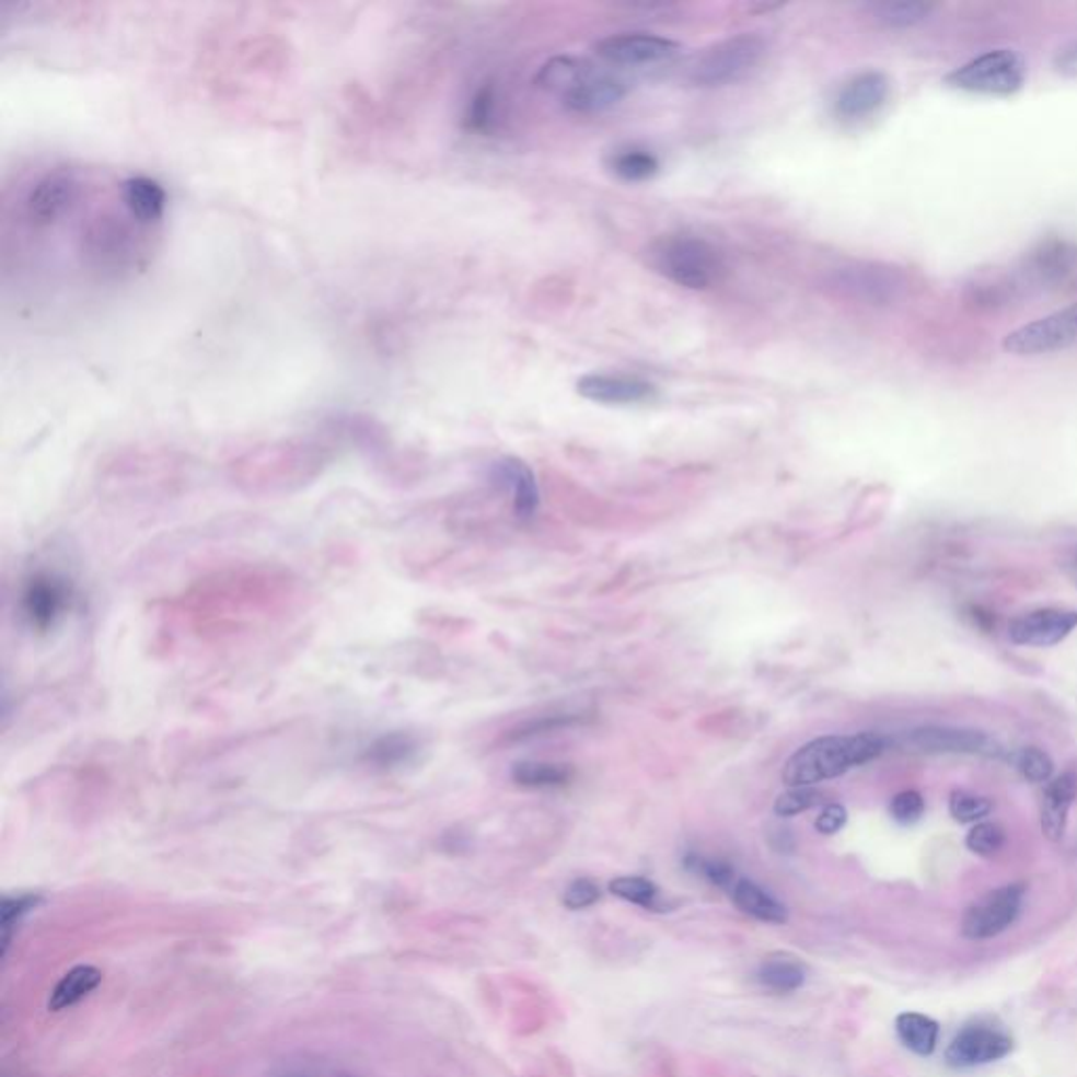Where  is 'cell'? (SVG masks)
I'll use <instances>...</instances> for the list:
<instances>
[{
	"instance_id": "obj_1",
	"label": "cell",
	"mask_w": 1077,
	"mask_h": 1077,
	"mask_svg": "<svg viewBox=\"0 0 1077 1077\" xmlns=\"http://www.w3.org/2000/svg\"><path fill=\"white\" fill-rule=\"evenodd\" d=\"M887 741L876 732L853 737H821L800 748L783 768L787 787H812L835 779L855 766L867 764L884 752Z\"/></svg>"
},
{
	"instance_id": "obj_2",
	"label": "cell",
	"mask_w": 1077,
	"mask_h": 1077,
	"mask_svg": "<svg viewBox=\"0 0 1077 1077\" xmlns=\"http://www.w3.org/2000/svg\"><path fill=\"white\" fill-rule=\"evenodd\" d=\"M650 264L673 285L707 291L725 274V259L720 251L700 236L668 234L650 248Z\"/></svg>"
},
{
	"instance_id": "obj_3",
	"label": "cell",
	"mask_w": 1077,
	"mask_h": 1077,
	"mask_svg": "<svg viewBox=\"0 0 1077 1077\" xmlns=\"http://www.w3.org/2000/svg\"><path fill=\"white\" fill-rule=\"evenodd\" d=\"M766 40L760 34H734L703 49L688 66V81L703 89L728 86L750 77L766 57Z\"/></svg>"
},
{
	"instance_id": "obj_4",
	"label": "cell",
	"mask_w": 1077,
	"mask_h": 1077,
	"mask_svg": "<svg viewBox=\"0 0 1077 1077\" xmlns=\"http://www.w3.org/2000/svg\"><path fill=\"white\" fill-rule=\"evenodd\" d=\"M1024 59L1017 51L997 49L974 57L947 77V84L981 95H1012L1023 86Z\"/></svg>"
},
{
	"instance_id": "obj_5",
	"label": "cell",
	"mask_w": 1077,
	"mask_h": 1077,
	"mask_svg": "<svg viewBox=\"0 0 1077 1077\" xmlns=\"http://www.w3.org/2000/svg\"><path fill=\"white\" fill-rule=\"evenodd\" d=\"M827 287L835 296L869 305H887L901 297L905 280L896 269L882 264H850L835 268L827 278Z\"/></svg>"
},
{
	"instance_id": "obj_6",
	"label": "cell",
	"mask_w": 1077,
	"mask_h": 1077,
	"mask_svg": "<svg viewBox=\"0 0 1077 1077\" xmlns=\"http://www.w3.org/2000/svg\"><path fill=\"white\" fill-rule=\"evenodd\" d=\"M1076 344L1077 305H1074L1012 331L1004 339V350L1015 356H1040L1067 350Z\"/></svg>"
},
{
	"instance_id": "obj_7",
	"label": "cell",
	"mask_w": 1077,
	"mask_h": 1077,
	"mask_svg": "<svg viewBox=\"0 0 1077 1077\" xmlns=\"http://www.w3.org/2000/svg\"><path fill=\"white\" fill-rule=\"evenodd\" d=\"M1024 889L1010 884L976 901L962 919V935L970 941H989L1001 935L1021 914Z\"/></svg>"
},
{
	"instance_id": "obj_8",
	"label": "cell",
	"mask_w": 1077,
	"mask_h": 1077,
	"mask_svg": "<svg viewBox=\"0 0 1077 1077\" xmlns=\"http://www.w3.org/2000/svg\"><path fill=\"white\" fill-rule=\"evenodd\" d=\"M678 51L680 45L675 40L652 32H621L602 38L595 45L598 57L623 68L659 63L672 59Z\"/></svg>"
},
{
	"instance_id": "obj_9",
	"label": "cell",
	"mask_w": 1077,
	"mask_h": 1077,
	"mask_svg": "<svg viewBox=\"0 0 1077 1077\" xmlns=\"http://www.w3.org/2000/svg\"><path fill=\"white\" fill-rule=\"evenodd\" d=\"M1012 1038L992 1024H966L947 1046L945 1061L951 1067L969 1069L976 1065L996 1063L1012 1052Z\"/></svg>"
},
{
	"instance_id": "obj_10",
	"label": "cell",
	"mask_w": 1077,
	"mask_h": 1077,
	"mask_svg": "<svg viewBox=\"0 0 1077 1077\" xmlns=\"http://www.w3.org/2000/svg\"><path fill=\"white\" fill-rule=\"evenodd\" d=\"M1077 627L1076 611L1042 609L1010 623V640L1021 647H1054Z\"/></svg>"
},
{
	"instance_id": "obj_11",
	"label": "cell",
	"mask_w": 1077,
	"mask_h": 1077,
	"mask_svg": "<svg viewBox=\"0 0 1077 1077\" xmlns=\"http://www.w3.org/2000/svg\"><path fill=\"white\" fill-rule=\"evenodd\" d=\"M657 387L647 379L623 373H590L577 381V394L598 404L647 403Z\"/></svg>"
},
{
	"instance_id": "obj_12",
	"label": "cell",
	"mask_w": 1077,
	"mask_h": 1077,
	"mask_svg": "<svg viewBox=\"0 0 1077 1077\" xmlns=\"http://www.w3.org/2000/svg\"><path fill=\"white\" fill-rule=\"evenodd\" d=\"M890 82L882 72L869 70L846 82L835 100L837 116L859 120L882 108L889 97Z\"/></svg>"
},
{
	"instance_id": "obj_13",
	"label": "cell",
	"mask_w": 1077,
	"mask_h": 1077,
	"mask_svg": "<svg viewBox=\"0 0 1077 1077\" xmlns=\"http://www.w3.org/2000/svg\"><path fill=\"white\" fill-rule=\"evenodd\" d=\"M912 743L926 754H997L985 732L969 728H917L912 732Z\"/></svg>"
},
{
	"instance_id": "obj_14",
	"label": "cell",
	"mask_w": 1077,
	"mask_h": 1077,
	"mask_svg": "<svg viewBox=\"0 0 1077 1077\" xmlns=\"http://www.w3.org/2000/svg\"><path fill=\"white\" fill-rule=\"evenodd\" d=\"M627 95V84L611 74L593 72L583 82H579L572 91H568L563 102L568 109L577 114H600L615 108Z\"/></svg>"
},
{
	"instance_id": "obj_15",
	"label": "cell",
	"mask_w": 1077,
	"mask_h": 1077,
	"mask_svg": "<svg viewBox=\"0 0 1077 1077\" xmlns=\"http://www.w3.org/2000/svg\"><path fill=\"white\" fill-rule=\"evenodd\" d=\"M1077 798V775L1065 773L1058 779L1049 783L1042 804H1040V821L1042 832L1051 842H1061L1067 832L1069 808L1074 807Z\"/></svg>"
},
{
	"instance_id": "obj_16",
	"label": "cell",
	"mask_w": 1077,
	"mask_h": 1077,
	"mask_svg": "<svg viewBox=\"0 0 1077 1077\" xmlns=\"http://www.w3.org/2000/svg\"><path fill=\"white\" fill-rule=\"evenodd\" d=\"M495 476L513 493V510L520 518L533 516L538 506L537 480L520 459L508 458L495 465Z\"/></svg>"
},
{
	"instance_id": "obj_17",
	"label": "cell",
	"mask_w": 1077,
	"mask_h": 1077,
	"mask_svg": "<svg viewBox=\"0 0 1077 1077\" xmlns=\"http://www.w3.org/2000/svg\"><path fill=\"white\" fill-rule=\"evenodd\" d=\"M593 72L595 70H593L590 61L579 59V57H570V55H560V57H552L538 70L535 82L541 89L552 91V93H560L565 97L568 91H572L579 82L586 81Z\"/></svg>"
},
{
	"instance_id": "obj_18",
	"label": "cell",
	"mask_w": 1077,
	"mask_h": 1077,
	"mask_svg": "<svg viewBox=\"0 0 1077 1077\" xmlns=\"http://www.w3.org/2000/svg\"><path fill=\"white\" fill-rule=\"evenodd\" d=\"M757 981L775 994H791L804 985L807 966L794 956L775 953L760 964Z\"/></svg>"
},
{
	"instance_id": "obj_19",
	"label": "cell",
	"mask_w": 1077,
	"mask_h": 1077,
	"mask_svg": "<svg viewBox=\"0 0 1077 1077\" xmlns=\"http://www.w3.org/2000/svg\"><path fill=\"white\" fill-rule=\"evenodd\" d=\"M734 905L745 912L748 916L755 917L760 922L768 924H783L787 919V910L781 903L768 894L766 890L760 889L752 880H737L734 887L730 889Z\"/></svg>"
},
{
	"instance_id": "obj_20",
	"label": "cell",
	"mask_w": 1077,
	"mask_h": 1077,
	"mask_svg": "<svg viewBox=\"0 0 1077 1077\" xmlns=\"http://www.w3.org/2000/svg\"><path fill=\"white\" fill-rule=\"evenodd\" d=\"M100 983H102V972L95 969V966H84L82 964V966H77V969L68 970L61 976V981L55 985L54 992H51L49 1010L59 1012V1010H66V1008L79 1004L93 989H97Z\"/></svg>"
},
{
	"instance_id": "obj_21",
	"label": "cell",
	"mask_w": 1077,
	"mask_h": 1077,
	"mask_svg": "<svg viewBox=\"0 0 1077 1077\" xmlns=\"http://www.w3.org/2000/svg\"><path fill=\"white\" fill-rule=\"evenodd\" d=\"M66 604V588L54 579H36L24 595L27 617L36 625H49Z\"/></svg>"
},
{
	"instance_id": "obj_22",
	"label": "cell",
	"mask_w": 1077,
	"mask_h": 1077,
	"mask_svg": "<svg viewBox=\"0 0 1077 1077\" xmlns=\"http://www.w3.org/2000/svg\"><path fill=\"white\" fill-rule=\"evenodd\" d=\"M896 1035L905 1049L930 1056L939 1042V1023L919 1012H903L896 1017Z\"/></svg>"
},
{
	"instance_id": "obj_23",
	"label": "cell",
	"mask_w": 1077,
	"mask_h": 1077,
	"mask_svg": "<svg viewBox=\"0 0 1077 1077\" xmlns=\"http://www.w3.org/2000/svg\"><path fill=\"white\" fill-rule=\"evenodd\" d=\"M512 779L520 787H531V789L563 787L572 779V768L568 764L526 760V762L513 764Z\"/></svg>"
},
{
	"instance_id": "obj_24",
	"label": "cell",
	"mask_w": 1077,
	"mask_h": 1077,
	"mask_svg": "<svg viewBox=\"0 0 1077 1077\" xmlns=\"http://www.w3.org/2000/svg\"><path fill=\"white\" fill-rule=\"evenodd\" d=\"M611 169L623 182L640 184V182L652 180L659 173L661 162L650 150H645V148H625V150H619L613 154Z\"/></svg>"
},
{
	"instance_id": "obj_25",
	"label": "cell",
	"mask_w": 1077,
	"mask_h": 1077,
	"mask_svg": "<svg viewBox=\"0 0 1077 1077\" xmlns=\"http://www.w3.org/2000/svg\"><path fill=\"white\" fill-rule=\"evenodd\" d=\"M497 108L499 97L493 82H483L470 97L465 106L463 125L474 134H488L497 125Z\"/></svg>"
},
{
	"instance_id": "obj_26",
	"label": "cell",
	"mask_w": 1077,
	"mask_h": 1077,
	"mask_svg": "<svg viewBox=\"0 0 1077 1077\" xmlns=\"http://www.w3.org/2000/svg\"><path fill=\"white\" fill-rule=\"evenodd\" d=\"M873 18L889 27H910L924 22L933 13L930 2L916 0H884L869 7Z\"/></svg>"
},
{
	"instance_id": "obj_27",
	"label": "cell",
	"mask_w": 1077,
	"mask_h": 1077,
	"mask_svg": "<svg viewBox=\"0 0 1077 1077\" xmlns=\"http://www.w3.org/2000/svg\"><path fill=\"white\" fill-rule=\"evenodd\" d=\"M609 889L613 894L621 896L623 901H629V903L640 905V907H655L657 896H659L657 887L647 878H638V876L617 878L611 882Z\"/></svg>"
},
{
	"instance_id": "obj_28",
	"label": "cell",
	"mask_w": 1077,
	"mask_h": 1077,
	"mask_svg": "<svg viewBox=\"0 0 1077 1077\" xmlns=\"http://www.w3.org/2000/svg\"><path fill=\"white\" fill-rule=\"evenodd\" d=\"M949 812L958 823H976L992 812V802L969 791H953L949 798Z\"/></svg>"
},
{
	"instance_id": "obj_29",
	"label": "cell",
	"mask_w": 1077,
	"mask_h": 1077,
	"mask_svg": "<svg viewBox=\"0 0 1077 1077\" xmlns=\"http://www.w3.org/2000/svg\"><path fill=\"white\" fill-rule=\"evenodd\" d=\"M1006 842L1004 830L996 823H978L966 835V846L978 857H994Z\"/></svg>"
},
{
	"instance_id": "obj_30",
	"label": "cell",
	"mask_w": 1077,
	"mask_h": 1077,
	"mask_svg": "<svg viewBox=\"0 0 1077 1077\" xmlns=\"http://www.w3.org/2000/svg\"><path fill=\"white\" fill-rule=\"evenodd\" d=\"M686 867L695 873H699L700 878L709 880L711 884L720 887V889H732L737 878H734V869L725 861H718V859H707V857H699V855H688L686 857Z\"/></svg>"
},
{
	"instance_id": "obj_31",
	"label": "cell",
	"mask_w": 1077,
	"mask_h": 1077,
	"mask_svg": "<svg viewBox=\"0 0 1077 1077\" xmlns=\"http://www.w3.org/2000/svg\"><path fill=\"white\" fill-rule=\"evenodd\" d=\"M819 802H821V794L814 791L812 787H789L777 798L775 812L777 817H794L807 812L808 808L817 807Z\"/></svg>"
},
{
	"instance_id": "obj_32",
	"label": "cell",
	"mask_w": 1077,
	"mask_h": 1077,
	"mask_svg": "<svg viewBox=\"0 0 1077 1077\" xmlns=\"http://www.w3.org/2000/svg\"><path fill=\"white\" fill-rule=\"evenodd\" d=\"M1017 766L1023 775V779L1029 783H1046L1052 777V771H1054V764H1052L1051 755L1038 748H1027L1021 754H1019V760H1017Z\"/></svg>"
},
{
	"instance_id": "obj_33",
	"label": "cell",
	"mask_w": 1077,
	"mask_h": 1077,
	"mask_svg": "<svg viewBox=\"0 0 1077 1077\" xmlns=\"http://www.w3.org/2000/svg\"><path fill=\"white\" fill-rule=\"evenodd\" d=\"M924 798L917 791H901L890 802V814L901 825H912L924 814Z\"/></svg>"
},
{
	"instance_id": "obj_34",
	"label": "cell",
	"mask_w": 1077,
	"mask_h": 1077,
	"mask_svg": "<svg viewBox=\"0 0 1077 1077\" xmlns=\"http://www.w3.org/2000/svg\"><path fill=\"white\" fill-rule=\"evenodd\" d=\"M598 899H600V889L588 878L575 880L565 892V905L568 910H586Z\"/></svg>"
},
{
	"instance_id": "obj_35",
	"label": "cell",
	"mask_w": 1077,
	"mask_h": 1077,
	"mask_svg": "<svg viewBox=\"0 0 1077 1077\" xmlns=\"http://www.w3.org/2000/svg\"><path fill=\"white\" fill-rule=\"evenodd\" d=\"M846 808L839 807V804H827V807L821 810L814 827L817 832L823 835H834L846 825Z\"/></svg>"
},
{
	"instance_id": "obj_36",
	"label": "cell",
	"mask_w": 1077,
	"mask_h": 1077,
	"mask_svg": "<svg viewBox=\"0 0 1077 1077\" xmlns=\"http://www.w3.org/2000/svg\"><path fill=\"white\" fill-rule=\"evenodd\" d=\"M579 718L575 716H547V718H538L535 722L526 725L522 728V732H516L513 737H535V734H543V732H549V730H556V728L566 727L570 722H577Z\"/></svg>"
},
{
	"instance_id": "obj_37",
	"label": "cell",
	"mask_w": 1077,
	"mask_h": 1077,
	"mask_svg": "<svg viewBox=\"0 0 1077 1077\" xmlns=\"http://www.w3.org/2000/svg\"><path fill=\"white\" fill-rule=\"evenodd\" d=\"M1054 68L1067 79H1077V40L1058 49V54L1054 55Z\"/></svg>"
},
{
	"instance_id": "obj_38",
	"label": "cell",
	"mask_w": 1077,
	"mask_h": 1077,
	"mask_svg": "<svg viewBox=\"0 0 1077 1077\" xmlns=\"http://www.w3.org/2000/svg\"><path fill=\"white\" fill-rule=\"evenodd\" d=\"M1065 566H1067V572L1072 575V579H1074V581H1076L1077 583V547L1076 549H1074V552H1072V554H1069V558H1067V565Z\"/></svg>"
}]
</instances>
